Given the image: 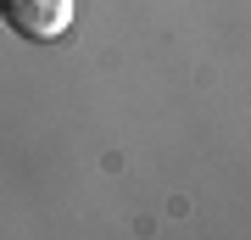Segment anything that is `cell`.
<instances>
[{"instance_id":"obj_1","label":"cell","mask_w":251,"mask_h":240,"mask_svg":"<svg viewBox=\"0 0 251 240\" xmlns=\"http://www.w3.org/2000/svg\"><path fill=\"white\" fill-rule=\"evenodd\" d=\"M0 23L28 45H50L73 28V0H0Z\"/></svg>"}]
</instances>
